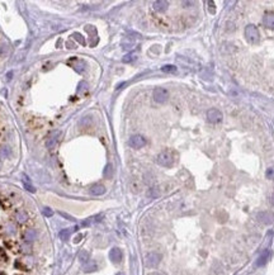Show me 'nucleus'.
<instances>
[{
	"label": "nucleus",
	"instance_id": "1",
	"mask_svg": "<svg viewBox=\"0 0 274 275\" xmlns=\"http://www.w3.org/2000/svg\"><path fill=\"white\" fill-rule=\"evenodd\" d=\"M156 161L159 165H161L164 167H170L173 164H174V156L170 151H163L157 155Z\"/></svg>",
	"mask_w": 274,
	"mask_h": 275
},
{
	"label": "nucleus",
	"instance_id": "2",
	"mask_svg": "<svg viewBox=\"0 0 274 275\" xmlns=\"http://www.w3.org/2000/svg\"><path fill=\"white\" fill-rule=\"evenodd\" d=\"M245 37L250 42V43H258L259 38H260V34H259L258 28L253 24H249L245 28Z\"/></svg>",
	"mask_w": 274,
	"mask_h": 275
},
{
	"label": "nucleus",
	"instance_id": "3",
	"mask_svg": "<svg viewBox=\"0 0 274 275\" xmlns=\"http://www.w3.org/2000/svg\"><path fill=\"white\" fill-rule=\"evenodd\" d=\"M152 98H154V100L156 103H165V102H168L169 99V91L166 89H164V88H156L154 90V93H152Z\"/></svg>",
	"mask_w": 274,
	"mask_h": 275
},
{
	"label": "nucleus",
	"instance_id": "4",
	"mask_svg": "<svg viewBox=\"0 0 274 275\" xmlns=\"http://www.w3.org/2000/svg\"><path fill=\"white\" fill-rule=\"evenodd\" d=\"M161 261V255L157 252H150L145 257V264L147 267H156Z\"/></svg>",
	"mask_w": 274,
	"mask_h": 275
},
{
	"label": "nucleus",
	"instance_id": "5",
	"mask_svg": "<svg viewBox=\"0 0 274 275\" xmlns=\"http://www.w3.org/2000/svg\"><path fill=\"white\" fill-rule=\"evenodd\" d=\"M222 118H223V114L221 113V110L216 108H212L207 112V119L211 123H220L222 121Z\"/></svg>",
	"mask_w": 274,
	"mask_h": 275
},
{
	"label": "nucleus",
	"instance_id": "6",
	"mask_svg": "<svg viewBox=\"0 0 274 275\" xmlns=\"http://www.w3.org/2000/svg\"><path fill=\"white\" fill-rule=\"evenodd\" d=\"M256 220L263 224H272L274 222V213H272V212H259L256 214Z\"/></svg>",
	"mask_w": 274,
	"mask_h": 275
},
{
	"label": "nucleus",
	"instance_id": "7",
	"mask_svg": "<svg viewBox=\"0 0 274 275\" xmlns=\"http://www.w3.org/2000/svg\"><path fill=\"white\" fill-rule=\"evenodd\" d=\"M145 145H146V139L141 135H135L129 138V146L133 147V149H141Z\"/></svg>",
	"mask_w": 274,
	"mask_h": 275
},
{
	"label": "nucleus",
	"instance_id": "8",
	"mask_svg": "<svg viewBox=\"0 0 274 275\" xmlns=\"http://www.w3.org/2000/svg\"><path fill=\"white\" fill-rule=\"evenodd\" d=\"M109 259L113 264H119L122 260V251L118 247H113L109 251Z\"/></svg>",
	"mask_w": 274,
	"mask_h": 275
},
{
	"label": "nucleus",
	"instance_id": "9",
	"mask_svg": "<svg viewBox=\"0 0 274 275\" xmlns=\"http://www.w3.org/2000/svg\"><path fill=\"white\" fill-rule=\"evenodd\" d=\"M168 6H169V3L168 2H165V0H157V2H154L152 3V8L154 10L159 12V13H163L168 9Z\"/></svg>",
	"mask_w": 274,
	"mask_h": 275
},
{
	"label": "nucleus",
	"instance_id": "10",
	"mask_svg": "<svg viewBox=\"0 0 274 275\" xmlns=\"http://www.w3.org/2000/svg\"><path fill=\"white\" fill-rule=\"evenodd\" d=\"M89 192H90V194H93V195H103V194L105 193V188H104V185H102V184H94L93 186H90Z\"/></svg>",
	"mask_w": 274,
	"mask_h": 275
},
{
	"label": "nucleus",
	"instance_id": "11",
	"mask_svg": "<svg viewBox=\"0 0 274 275\" xmlns=\"http://www.w3.org/2000/svg\"><path fill=\"white\" fill-rule=\"evenodd\" d=\"M264 25L266 28H270V29H274V13H268L264 15Z\"/></svg>",
	"mask_w": 274,
	"mask_h": 275
},
{
	"label": "nucleus",
	"instance_id": "12",
	"mask_svg": "<svg viewBox=\"0 0 274 275\" xmlns=\"http://www.w3.org/2000/svg\"><path fill=\"white\" fill-rule=\"evenodd\" d=\"M71 232H73V230H70V228H63V230H61V231L59 232V237H60V240H61V241H63V242L69 241V238H70V236H71Z\"/></svg>",
	"mask_w": 274,
	"mask_h": 275
},
{
	"label": "nucleus",
	"instance_id": "13",
	"mask_svg": "<svg viewBox=\"0 0 274 275\" xmlns=\"http://www.w3.org/2000/svg\"><path fill=\"white\" fill-rule=\"evenodd\" d=\"M59 136H60V132H55L53 135H52V137H51V138H48L47 143H46L48 149H53V147L56 146L57 141H59Z\"/></svg>",
	"mask_w": 274,
	"mask_h": 275
},
{
	"label": "nucleus",
	"instance_id": "14",
	"mask_svg": "<svg viewBox=\"0 0 274 275\" xmlns=\"http://www.w3.org/2000/svg\"><path fill=\"white\" fill-rule=\"evenodd\" d=\"M36 238H37V232H36L34 230H28L24 233V240L27 242H32Z\"/></svg>",
	"mask_w": 274,
	"mask_h": 275
},
{
	"label": "nucleus",
	"instance_id": "15",
	"mask_svg": "<svg viewBox=\"0 0 274 275\" xmlns=\"http://www.w3.org/2000/svg\"><path fill=\"white\" fill-rule=\"evenodd\" d=\"M79 261L81 264H86L89 261V252L88 251H81L79 253Z\"/></svg>",
	"mask_w": 274,
	"mask_h": 275
},
{
	"label": "nucleus",
	"instance_id": "16",
	"mask_svg": "<svg viewBox=\"0 0 274 275\" xmlns=\"http://www.w3.org/2000/svg\"><path fill=\"white\" fill-rule=\"evenodd\" d=\"M268 251H264L263 253H262V256L258 259V261H256V265L258 266H262V265H264L265 263H266V260H268Z\"/></svg>",
	"mask_w": 274,
	"mask_h": 275
},
{
	"label": "nucleus",
	"instance_id": "17",
	"mask_svg": "<svg viewBox=\"0 0 274 275\" xmlns=\"http://www.w3.org/2000/svg\"><path fill=\"white\" fill-rule=\"evenodd\" d=\"M15 218H17V221L19 223H24L28 220V214L26 212H18L17 216H15Z\"/></svg>",
	"mask_w": 274,
	"mask_h": 275
},
{
	"label": "nucleus",
	"instance_id": "18",
	"mask_svg": "<svg viewBox=\"0 0 274 275\" xmlns=\"http://www.w3.org/2000/svg\"><path fill=\"white\" fill-rule=\"evenodd\" d=\"M161 70L164 72H175L176 71V67L174 65H165L161 67Z\"/></svg>",
	"mask_w": 274,
	"mask_h": 275
},
{
	"label": "nucleus",
	"instance_id": "19",
	"mask_svg": "<svg viewBox=\"0 0 274 275\" xmlns=\"http://www.w3.org/2000/svg\"><path fill=\"white\" fill-rule=\"evenodd\" d=\"M23 178H24V186H26V189H27V190H29L31 193H34V192H36V189H34V186H32V185H31V181H29V180H27L26 176H23Z\"/></svg>",
	"mask_w": 274,
	"mask_h": 275
},
{
	"label": "nucleus",
	"instance_id": "20",
	"mask_svg": "<svg viewBox=\"0 0 274 275\" xmlns=\"http://www.w3.org/2000/svg\"><path fill=\"white\" fill-rule=\"evenodd\" d=\"M42 213H43V216H46V217H52L53 216V210L51 208L46 207V208L42 209Z\"/></svg>",
	"mask_w": 274,
	"mask_h": 275
},
{
	"label": "nucleus",
	"instance_id": "21",
	"mask_svg": "<svg viewBox=\"0 0 274 275\" xmlns=\"http://www.w3.org/2000/svg\"><path fill=\"white\" fill-rule=\"evenodd\" d=\"M265 175H266V178H268V179L274 180V166H273V167H269L268 170H266Z\"/></svg>",
	"mask_w": 274,
	"mask_h": 275
},
{
	"label": "nucleus",
	"instance_id": "22",
	"mask_svg": "<svg viewBox=\"0 0 274 275\" xmlns=\"http://www.w3.org/2000/svg\"><path fill=\"white\" fill-rule=\"evenodd\" d=\"M133 60H135V55H132V53H131V55H126L122 61L126 62V63H128V62H132Z\"/></svg>",
	"mask_w": 274,
	"mask_h": 275
},
{
	"label": "nucleus",
	"instance_id": "23",
	"mask_svg": "<svg viewBox=\"0 0 274 275\" xmlns=\"http://www.w3.org/2000/svg\"><path fill=\"white\" fill-rule=\"evenodd\" d=\"M104 176H105V178H111V176H112V166H111V165H108V166L105 167Z\"/></svg>",
	"mask_w": 274,
	"mask_h": 275
},
{
	"label": "nucleus",
	"instance_id": "24",
	"mask_svg": "<svg viewBox=\"0 0 274 275\" xmlns=\"http://www.w3.org/2000/svg\"><path fill=\"white\" fill-rule=\"evenodd\" d=\"M94 270H97V265H95V264H91L90 266H86V267H85V273L94 271Z\"/></svg>",
	"mask_w": 274,
	"mask_h": 275
},
{
	"label": "nucleus",
	"instance_id": "25",
	"mask_svg": "<svg viewBox=\"0 0 274 275\" xmlns=\"http://www.w3.org/2000/svg\"><path fill=\"white\" fill-rule=\"evenodd\" d=\"M63 218H66V220H70V221H74V218L71 217V216H69V214H66V213H63V212H59Z\"/></svg>",
	"mask_w": 274,
	"mask_h": 275
},
{
	"label": "nucleus",
	"instance_id": "26",
	"mask_svg": "<svg viewBox=\"0 0 274 275\" xmlns=\"http://www.w3.org/2000/svg\"><path fill=\"white\" fill-rule=\"evenodd\" d=\"M22 251H23V252H29L31 247H29V246H27V245H23V246H22Z\"/></svg>",
	"mask_w": 274,
	"mask_h": 275
},
{
	"label": "nucleus",
	"instance_id": "27",
	"mask_svg": "<svg viewBox=\"0 0 274 275\" xmlns=\"http://www.w3.org/2000/svg\"><path fill=\"white\" fill-rule=\"evenodd\" d=\"M74 37L77 39V41H80V43H84V39L81 38V36H80V34H74Z\"/></svg>",
	"mask_w": 274,
	"mask_h": 275
},
{
	"label": "nucleus",
	"instance_id": "28",
	"mask_svg": "<svg viewBox=\"0 0 274 275\" xmlns=\"http://www.w3.org/2000/svg\"><path fill=\"white\" fill-rule=\"evenodd\" d=\"M149 275H166V274H164V273H160V271H154V273H150Z\"/></svg>",
	"mask_w": 274,
	"mask_h": 275
},
{
	"label": "nucleus",
	"instance_id": "29",
	"mask_svg": "<svg viewBox=\"0 0 274 275\" xmlns=\"http://www.w3.org/2000/svg\"><path fill=\"white\" fill-rule=\"evenodd\" d=\"M2 153L6 156V155H9V150H6V147H4V149L2 150Z\"/></svg>",
	"mask_w": 274,
	"mask_h": 275
},
{
	"label": "nucleus",
	"instance_id": "30",
	"mask_svg": "<svg viewBox=\"0 0 274 275\" xmlns=\"http://www.w3.org/2000/svg\"><path fill=\"white\" fill-rule=\"evenodd\" d=\"M270 203H272L273 206H274V193H273V195L270 196Z\"/></svg>",
	"mask_w": 274,
	"mask_h": 275
},
{
	"label": "nucleus",
	"instance_id": "31",
	"mask_svg": "<svg viewBox=\"0 0 274 275\" xmlns=\"http://www.w3.org/2000/svg\"><path fill=\"white\" fill-rule=\"evenodd\" d=\"M116 275H125V274H123V273H117Z\"/></svg>",
	"mask_w": 274,
	"mask_h": 275
}]
</instances>
